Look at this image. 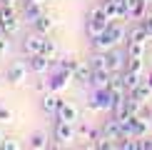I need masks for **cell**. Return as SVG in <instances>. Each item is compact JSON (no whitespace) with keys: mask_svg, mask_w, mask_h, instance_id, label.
<instances>
[{"mask_svg":"<svg viewBox=\"0 0 152 150\" xmlns=\"http://www.w3.org/2000/svg\"><path fill=\"white\" fill-rule=\"evenodd\" d=\"M112 23V18L105 12V8L102 5H92L90 8V12H87V20H85V33H87V38H97V35H102L105 30H107V25Z\"/></svg>","mask_w":152,"mask_h":150,"instance_id":"1","label":"cell"},{"mask_svg":"<svg viewBox=\"0 0 152 150\" xmlns=\"http://www.w3.org/2000/svg\"><path fill=\"white\" fill-rule=\"evenodd\" d=\"M75 135H77V125H75V123L62 120V118H58V120H55L53 138H55V143H58V145H67V143H72Z\"/></svg>","mask_w":152,"mask_h":150,"instance_id":"2","label":"cell"},{"mask_svg":"<svg viewBox=\"0 0 152 150\" xmlns=\"http://www.w3.org/2000/svg\"><path fill=\"white\" fill-rule=\"evenodd\" d=\"M0 30L8 38L20 33V20H18L15 8H3V5H0Z\"/></svg>","mask_w":152,"mask_h":150,"instance_id":"3","label":"cell"},{"mask_svg":"<svg viewBox=\"0 0 152 150\" xmlns=\"http://www.w3.org/2000/svg\"><path fill=\"white\" fill-rule=\"evenodd\" d=\"M115 100H117V98L112 95L110 88H105V90H95L90 108H92V110H112V108H115Z\"/></svg>","mask_w":152,"mask_h":150,"instance_id":"4","label":"cell"},{"mask_svg":"<svg viewBox=\"0 0 152 150\" xmlns=\"http://www.w3.org/2000/svg\"><path fill=\"white\" fill-rule=\"evenodd\" d=\"M28 70H30L28 62H23V60H12L10 65H8V70H5V78H8V83L18 85V83H23V80H25Z\"/></svg>","mask_w":152,"mask_h":150,"instance_id":"5","label":"cell"},{"mask_svg":"<svg viewBox=\"0 0 152 150\" xmlns=\"http://www.w3.org/2000/svg\"><path fill=\"white\" fill-rule=\"evenodd\" d=\"M45 33H33V35H28L23 40V50H25V55H40L42 53V48H45Z\"/></svg>","mask_w":152,"mask_h":150,"instance_id":"6","label":"cell"},{"mask_svg":"<svg viewBox=\"0 0 152 150\" xmlns=\"http://www.w3.org/2000/svg\"><path fill=\"white\" fill-rule=\"evenodd\" d=\"M100 138H105V140H112V143H115V140H122V138H125V128H122V123H120L117 118L112 115V120H107V123H105L102 135H100ZM115 145H117V143H115Z\"/></svg>","mask_w":152,"mask_h":150,"instance_id":"7","label":"cell"},{"mask_svg":"<svg viewBox=\"0 0 152 150\" xmlns=\"http://www.w3.org/2000/svg\"><path fill=\"white\" fill-rule=\"evenodd\" d=\"M107 68H110V73H122L127 68V53L107 50Z\"/></svg>","mask_w":152,"mask_h":150,"instance_id":"8","label":"cell"},{"mask_svg":"<svg viewBox=\"0 0 152 150\" xmlns=\"http://www.w3.org/2000/svg\"><path fill=\"white\" fill-rule=\"evenodd\" d=\"M40 105H42V110H45L48 115H55V118H58V110H60V98L55 95L53 90L42 93V100H40Z\"/></svg>","mask_w":152,"mask_h":150,"instance_id":"9","label":"cell"},{"mask_svg":"<svg viewBox=\"0 0 152 150\" xmlns=\"http://www.w3.org/2000/svg\"><path fill=\"white\" fill-rule=\"evenodd\" d=\"M28 68H30V73H37V75H42L50 68V58L48 55H28Z\"/></svg>","mask_w":152,"mask_h":150,"instance_id":"10","label":"cell"},{"mask_svg":"<svg viewBox=\"0 0 152 150\" xmlns=\"http://www.w3.org/2000/svg\"><path fill=\"white\" fill-rule=\"evenodd\" d=\"M92 73H95V68H92V62H87V65H77V70L72 73V78L77 80V83H82V85H92Z\"/></svg>","mask_w":152,"mask_h":150,"instance_id":"11","label":"cell"},{"mask_svg":"<svg viewBox=\"0 0 152 150\" xmlns=\"http://www.w3.org/2000/svg\"><path fill=\"white\" fill-rule=\"evenodd\" d=\"M112 85V73L110 70H95L92 73V88L95 90H105Z\"/></svg>","mask_w":152,"mask_h":150,"instance_id":"12","label":"cell"},{"mask_svg":"<svg viewBox=\"0 0 152 150\" xmlns=\"http://www.w3.org/2000/svg\"><path fill=\"white\" fill-rule=\"evenodd\" d=\"M125 12L132 20H140L145 15V0H125Z\"/></svg>","mask_w":152,"mask_h":150,"instance_id":"13","label":"cell"},{"mask_svg":"<svg viewBox=\"0 0 152 150\" xmlns=\"http://www.w3.org/2000/svg\"><path fill=\"white\" fill-rule=\"evenodd\" d=\"M77 115H80V110L75 108L72 103H67V100H60L58 118H62V120H70V123H77Z\"/></svg>","mask_w":152,"mask_h":150,"instance_id":"14","label":"cell"},{"mask_svg":"<svg viewBox=\"0 0 152 150\" xmlns=\"http://www.w3.org/2000/svg\"><path fill=\"white\" fill-rule=\"evenodd\" d=\"M122 83H125V90L132 93L137 85L142 83V73H137V70H127V68H125V70H122Z\"/></svg>","mask_w":152,"mask_h":150,"instance_id":"15","label":"cell"},{"mask_svg":"<svg viewBox=\"0 0 152 150\" xmlns=\"http://www.w3.org/2000/svg\"><path fill=\"white\" fill-rule=\"evenodd\" d=\"M42 3H35V0H25V20L28 23H35L37 18L42 15Z\"/></svg>","mask_w":152,"mask_h":150,"instance_id":"16","label":"cell"},{"mask_svg":"<svg viewBox=\"0 0 152 150\" xmlns=\"http://www.w3.org/2000/svg\"><path fill=\"white\" fill-rule=\"evenodd\" d=\"M132 95L140 100V103H147V100L152 98V88H150V83H147V80H142V83L137 85L135 90H132Z\"/></svg>","mask_w":152,"mask_h":150,"instance_id":"17","label":"cell"},{"mask_svg":"<svg viewBox=\"0 0 152 150\" xmlns=\"http://www.w3.org/2000/svg\"><path fill=\"white\" fill-rule=\"evenodd\" d=\"M147 38H150V35H147V30L142 28V23L135 25V28L127 33V40H130V43H147Z\"/></svg>","mask_w":152,"mask_h":150,"instance_id":"18","label":"cell"},{"mask_svg":"<svg viewBox=\"0 0 152 150\" xmlns=\"http://www.w3.org/2000/svg\"><path fill=\"white\" fill-rule=\"evenodd\" d=\"M35 25V30H37V33H50V30H53V18H50V15H45V12H42V15L40 18H37V20L33 23Z\"/></svg>","mask_w":152,"mask_h":150,"instance_id":"19","label":"cell"},{"mask_svg":"<svg viewBox=\"0 0 152 150\" xmlns=\"http://www.w3.org/2000/svg\"><path fill=\"white\" fill-rule=\"evenodd\" d=\"M125 53H127V58H145V43H130L127 40Z\"/></svg>","mask_w":152,"mask_h":150,"instance_id":"20","label":"cell"},{"mask_svg":"<svg viewBox=\"0 0 152 150\" xmlns=\"http://www.w3.org/2000/svg\"><path fill=\"white\" fill-rule=\"evenodd\" d=\"M77 65H80V60L72 58V55H65V58H60V62H58V68H62V70H67V73H75Z\"/></svg>","mask_w":152,"mask_h":150,"instance_id":"21","label":"cell"},{"mask_svg":"<svg viewBox=\"0 0 152 150\" xmlns=\"http://www.w3.org/2000/svg\"><path fill=\"white\" fill-rule=\"evenodd\" d=\"M42 55H48L50 60H58L60 50H58V45H55V40H50V38H45V48H42Z\"/></svg>","mask_w":152,"mask_h":150,"instance_id":"22","label":"cell"},{"mask_svg":"<svg viewBox=\"0 0 152 150\" xmlns=\"http://www.w3.org/2000/svg\"><path fill=\"white\" fill-rule=\"evenodd\" d=\"M30 148H48L45 133H33V135H30Z\"/></svg>","mask_w":152,"mask_h":150,"instance_id":"23","label":"cell"},{"mask_svg":"<svg viewBox=\"0 0 152 150\" xmlns=\"http://www.w3.org/2000/svg\"><path fill=\"white\" fill-rule=\"evenodd\" d=\"M77 135H82L85 140H100V138H97V133H95L90 125H77Z\"/></svg>","mask_w":152,"mask_h":150,"instance_id":"24","label":"cell"},{"mask_svg":"<svg viewBox=\"0 0 152 150\" xmlns=\"http://www.w3.org/2000/svg\"><path fill=\"white\" fill-rule=\"evenodd\" d=\"M8 50H10V43H8V35H0V55H5V53H8Z\"/></svg>","mask_w":152,"mask_h":150,"instance_id":"25","label":"cell"},{"mask_svg":"<svg viewBox=\"0 0 152 150\" xmlns=\"http://www.w3.org/2000/svg\"><path fill=\"white\" fill-rule=\"evenodd\" d=\"M12 120V112L8 110V108H3V105H0V123H10Z\"/></svg>","mask_w":152,"mask_h":150,"instance_id":"26","label":"cell"},{"mask_svg":"<svg viewBox=\"0 0 152 150\" xmlns=\"http://www.w3.org/2000/svg\"><path fill=\"white\" fill-rule=\"evenodd\" d=\"M142 28L147 30V35L152 38V15H150V18H145V20H142Z\"/></svg>","mask_w":152,"mask_h":150,"instance_id":"27","label":"cell"},{"mask_svg":"<svg viewBox=\"0 0 152 150\" xmlns=\"http://www.w3.org/2000/svg\"><path fill=\"white\" fill-rule=\"evenodd\" d=\"M5 148H8V150H12V148H18V143H12L10 138H5V140H3V150H5Z\"/></svg>","mask_w":152,"mask_h":150,"instance_id":"28","label":"cell"},{"mask_svg":"<svg viewBox=\"0 0 152 150\" xmlns=\"http://www.w3.org/2000/svg\"><path fill=\"white\" fill-rule=\"evenodd\" d=\"M0 5H3V8H15L18 0H0Z\"/></svg>","mask_w":152,"mask_h":150,"instance_id":"29","label":"cell"},{"mask_svg":"<svg viewBox=\"0 0 152 150\" xmlns=\"http://www.w3.org/2000/svg\"><path fill=\"white\" fill-rule=\"evenodd\" d=\"M147 83H150V88H152V75H150V80H147Z\"/></svg>","mask_w":152,"mask_h":150,"instance_id":"30","label":"cell"},{"mask_svg":"<svg viewBox=\"0 0 152 150\" xmlns=\"http://www.w3.org/2000/svg\"><path fill=\"white\" fill-rule=\"evenodd\" d=\"M150 3H152V0H145V5H150Z\"/></svg>","mask_w":152,"mask_h":150,"instance_id":"31","label":"cell"},{"mask_svg":"<svg viewBox=\"0 0 152 150\" xmlns=\"http://www.w3.org/2000/svg\"><path fill=\"white\" fill-rule=\"evenodd\" d=\"M45 3H53V0H45Z\"/></svg>","mask_w":152,"mask_h":150,"instance_id":"32","label":"cell"},{"mask_svg":"<svg viewBox=\"0 0 152 150\" xmlns=\"http://www.w3.org/2000/svg\"><path fill=\"white\" fill-rule=\"evenodd\" d=\"M0 33H3V30H0Z\"/></svg>","mask_w":152,"mask_h":150,"instance_id":"33","label":"cell"}]
</instances>
